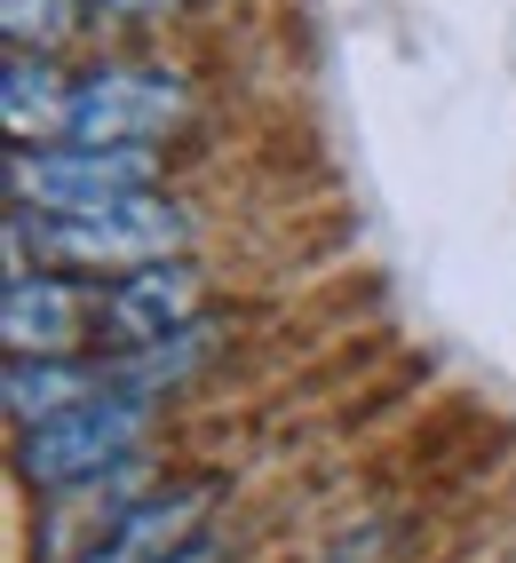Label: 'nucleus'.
<instances>
[{"mask_svg": "<svg viewBox=\"0 0 516 563\" xmlns=\"http://www.w3.org/2000/svg\"><path fill=\"white\" fill-rule=\"evenodd\" d=\"M183 246H191V214L167 191L120 199L103 214H9V278L48 262V271H80L112 286L128 271H152V262H183Z\"/></svg>", "mask_w": 516, "mask_h": 563, "instance_id": "obj_1", "label": "nucleus"}, {"mask_svg": "<svg viewBox=\"0 0 516 563\" xmlns=\"http://www.w3.org/2000/svg\"><path fill=\"white\" fill-rule=\"evenodd\" d=\"M143 444H152V405L96 397V405H72L56 421H41V429H17V476L41 500H64V493H88L103 476H135Z\"/></svg>", "mask_w": 516, "mask_h": 563, "instance_id": "obj_2", "label": "nucleus"}, {"mask_svg": "<svg viewBox=\"0 0 516 563\" xmlns=\"http://www.w3.org/2000/svg\"><path fill=\"white\" fill-rule=\"evenodd\" d=\"M0 183H9V214H103L120 199H143L160 183V152L143 143H41V152H17L0 159Z\"/></svg>", "mask_w": 516, "mask_h": 563, "instance_id": "obj_3", "label": "nucleus"}, {"mask_svg": "<svg viewBox=\"0 0 516 563\" xmlns=\"http://www.w3.org/2000/svg\"><path fill=\"white\" fill-rule=\"evenodd\" d=\"M183 111H191L183 71H167V64H96V71L72 80L64 143H96V152L143 143V152H152V135H167Z\"/></svg>", "mask_w": 516, "mask_h": 563, "instance_id": "obj_4", "label": "nucleus"}, {"mask_svg": "<svg viewBox=\"0 0 516 563\" xmlns=\"http://www.w3.org/2000/svg\"><path fill=\"white\" fill-rule=\"evenodd\" d=\"M215 508H223V484L215 476H175L160 493H135L80 563H175L199 540H215Z\"/></svg>", "mask_w": 516, "mask_h": 563, "instance_id": "obj_5", "label": "nucleus"}, {"mask_svg": "<svg viewBox=\"0 0 516 563\" xmlns=\"http://www.w3.org/2000/svg\"><path fill=\"white\" fill-rule=\"evenodd\" d=\"M199 302H207V278L191 262H152V271L96 286V333L112 350H160L199 325Z\"/></svg>", "mask_w": 516, "mask_h": 563, "instance_id": "obj_6", "label": "nucleus"}, {"mask_svg": "<svg viewBox=\"0 0 516 563\" xmlns=\"http://www.w3.org/2000/svg\"><path fill=\"white\" fill-rule=\"evenodd\" d=\"M88 325H96V286L64 278V271H24L0 294V333L9 357H88Z\"/></svg>", "mask_w": 516, "mask_h": 563, "instance_id": "obj_7", "label": "nucleus"}, {"mask_svg": "<svg viewBox=\"0 0 516 563\" xmlns=\"http://www.w3.org/2000/svg\"><path fill=\"white\" fill-rule=\"evenodd\" d=\"M0 389H9L17 429H41V421H56V412H72V405L112 397V365H103L96 350L88 357H9Z\"/></svg>", "mask_w": 516, "mask_h": 563, "instance_id": "obj_8", "label": "nucleus"}, {"mask_svg": "<svg viewBox=\"0 0 516 563\" xmlns=\"http://www.w3.org/2000/svg\"><path fill=\"white\" fill-rule=\"evenodd\" d=\"M64 111H72V80L48 64V56H24L9 48V64H0V120H9L17 143H64Z\"/></svg>", "mask_w": 516, "mask_h": 563, "instance_id": "obj_9", "label": "nucleus"}, {"mask_svg": "<svg viewBox=\"0 0 516 563\" xmlns=\"http://www.w3.org/2000/svg\"><path fill=\"white\" fill-rule=\"evenodd\" d=\"M80 9H88V0H0V32H9V48L48 56L56 41L80 32Z\"/></svg>", "mask_w": 516, "mask_h": 563, "instance_id": "obj_10", "label": "nucleus"}, {"mask_svg": "<svg viewBox=\"0 0 516 563\" xmlns=\"http://www.w3.org/2000/svg\"><path fill=\"white\" fill-rule=\"evenodd\" d=\"M88 9H112V16H167L183 0H88Z\"/></svg>", "mask_w": 516, "mask_h": 563, "instance_id": "obj_11", "label": "nucleus"}, {"mask_svg": "<svg viewBox=\"0 0 516 563\" xmlns=\"http://www.w3.org/2000/svg\"><path fill=\"white\" fill-rule=\"evenodd\" d=\"M215 555H223V548H215V540H199L191 555H175V563H215Z\"/></svg>", "mask_w": 516, "mask_h": 563, "instance_id": "obj_12", "label": "nucleus"}]
</instances>
